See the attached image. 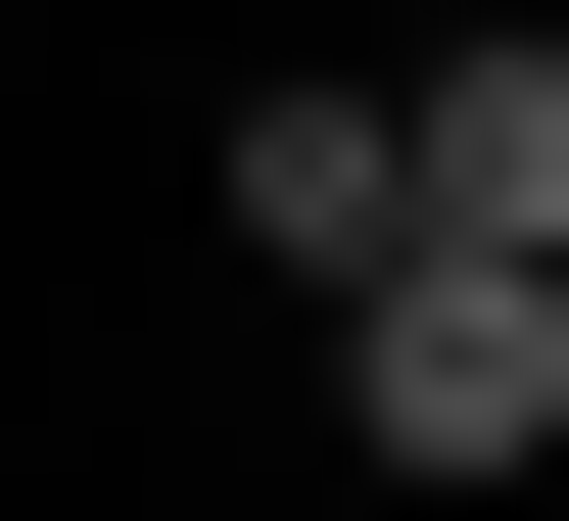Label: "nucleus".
<instances>
[{
  "label": "nucleus",
  "mask_w": 569,
  "mask_h": 521,
  "mask_svg": "<svg viewBox=\"0 0 569 521\" xmlns=\"http://www.w3.org/2000/svg\"><path fill=\"white\" fill-rule=\"evenodd\" d=\"M380 238H522L569 284V48H427V96H380Z\"/></svg>",
  "instance_id": "nucleus-2"
},
{
  "label": "nucleus",
  "mask_w": 569,
  "mask_h": 521,
  "mask_svg": "<svg viewBox=\"0 0 569 521\" xmlns=\"http://www.w3.org/2000/svg\"><path fill=\"white\" fill-rule=\"evenodd\" d=\"M284 332H332L380 474H569V284H522V238H380V284H284Z\"/></svg>",
  "instance_id": "nucleus-1"
}]
</instances>
